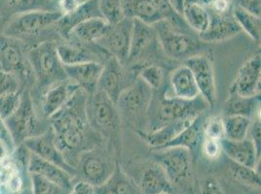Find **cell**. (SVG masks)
Wrapping results in <instances>:
<instances>
[{
	"label": "cell",
	"instance_id": "1",
	"mask_svg": "<svg viewBox=\"0 0 261 194\" xmlns=\"http://www.w3.org/2000/svg\"><path fill=\"white\" fill-rule=\"evenodd\" d=\"M87 97L85 91L79 89L63 108L50 118L56 144L65 157L66 153L80 154L98 145L99 136L88 122Z\"/></svg>",
	"mask_w": 261,
	"mask_h": 194
},
{
	"label": "cell",
	"instance_id": "2",
	"mask_svg": "<svg viewBox=\"0 0 261 194\" xmlns=\"http://www.w3.org/2000/svg\"><path fill=\"white\" fill-rule=\"evenodd\" d=\"M207 104L201 96L194 100H182L153 91L152 99L147 112L146 130L142 132H151L178 119H193L203 114Z\"/></svg>",
	"mask_w": 261,
	"mask_h": 194
},
{
	"label": "cell",
	"instance_id": "3",
	"mask_svg": "<svg viewBox=\"0 0 261 194\" xmlns=\"http://www.w3.org/2000/svg\"><path fill=\"white\" fill-rule=\"evenodd\" d=\"M86 116L91 128L110 142L119 139L121 118L116 104L103 92L96 90L86 101Z\"/></svg>",
	"mask_w": 261,
	"mask_h": 194
},
{
	"label": "cell",
	"instance_id": "4",
	"mask_svg": "<svg viewBox=\"0 0 261 194\" xmlns=\"http://www.w3.org/2000/svg\"><path fill=\"white\" fill-rule=\"evenodd\" d=\"M153 90L138 77L123 90L116 106L120 118L127 119L133 126L141 131V125L147 122V112L152 99Z\"/></svg>",
	"mask_w": 261,
	"mask_h": 194
},
{
	"label": "cell",
	"instance_id": "5",
	"mask_svg": "<svg viewBox=\"0 0 261 194\" xmlns=\"http://www.w3.org/2000/svg\"><path fill=\"white\" fill-rule=\"evenodd\" d=\"M36 81L43 86L66 80L64 65L57 54V45L53 42L37 44L28 52Z\"/></svg>",
	"mask_w": 261,
	"mask_h": 194
},
{
	"label": "cell",
	"instance_id": "6",
	"mask_svg": "<svg viewBox=\"0 0 261 194\" xmlns=\"http://www.w3.org/2000/svg\"><path fill=\"white\" fill-rule=\"evenodd\" d=\"M63 13L58 10H35L18 14L6 26L3 34L19 39H33L50 26L57 24L62 19Z\"/></svg>",
	"mask_w": 261,
	"mask_h": 194
},
{
	"label": "cell",
	"instance_id": "7",
	"mask_svg": "<svg viewBox=\"0 0 261 194\" xmlns=\"http://www.w3.org/2000/svg\"><path fill=\"white\" fill-rule=\"evenodd\" d=\"M158 41L164 54L176 60H186L194 55L201 54L200 43L190 33L180 31L172 26L167 21L153 24Z\"/></svg>",
	"mask_w": 261,
	"mask_h": 194
},
{
	"label": "cell",
	"instance_id": "8",
	"mask_svg": "<svg viewBox=\"0 0 261 194\" xmlns=\"http://www.w3.org/2000/svg\"><path fill=\"white\" fill-rule=\"evenodd\" d=\"M0 68L17 76L21 84L36 82L23 42L4 34L0 35Z\"/></svg>",
	"mask_w": 261,
	"mask_h": 194
},
{
	"label": "cell",
	"instance_id": "9",
	"mask_svg": "<svg viewBox=\"0 0 261 194\" xmlns=\"http://www.w3.org/2000/svg\"><path fill=\"white\" fill-rule=\"evenodd\" d=\"M4 121L15 147L22 145L27 139L44 133L40 130V121L34 109L33 97L28 90L22 93L19 108Z\"/></svg>",
	"mask_w": 261,
	"mask_h": 194
},
{
	"label": "cell",
	"instance_id": "10",
	"mask_svg": "<svg viewBox=\"0 0 261 194\" xmlns=\"http://www.w3.org/2000/svg\"><path fill=\"white\" fill-rule=\"evenodd\" d=\"M154 160L163 168L169 180L175 185L186 183L192 177L191 151L180 147L154 150Z\"/></svg>",
	"mask_w": 261,
	"mask_h": 194
},
{
	"label": "cell",
	"instance_id": "11",
	"mask_svg": "<svg viewBox=\"0 0 261 194\" xmlns=\"http://www.w3.org/2000/svg\"><path fill=\"white\" fill-rule=\"evenodd\" d=\"M78 167L77 174L80 173L82 180L95 187L108 183L116 169L108 153L98 151L97 147L79 154Z\"/></svg>",
	"mask_w": 261,
	"mask_h": 194
},
{
	"label": "cell",
	"instance_id": "12",
	"mask_svg": "<svg viewBox=\"0 0 261 194\" xmlns=\"http://www.w3.org/2000/svg\"><path fill=\"white\" fill-rule=\"evenodd\" d=\"M134 20L124 18L122 21L111 24L109 30L98 40L96 45L109 56L115 57L122 64L128 60Z\"/></svg>",
	"mask_w": 261,
	"mask_h": 194
},
{
	"label": "cell",
	"instance_id": "13",
	"mask_svg": "<svg viewBox=\"0 0 261 194\" xmlns=\"http://www.w3.org/2000/svg\"><path fill=\"white\" fill-rule=\"evenodd\" d=\"M158 49L161 50L154 26L134 20L130 52L127 62L137 63L150 60Z\"/></svg>",
	"mask_w": 261,
	"mask_h": 194
},
{
	"label": "cell",
	"instance_id": "14",
	"mask_svg": "<svg viewBox=\"0 0 261 194\" xmlns=\"http://www.w3.org/2000/svg\"><path fill=\"white\" fill-rule=\"evenodd\" d=\"M135 80L130 81V76L125 69L124 64H122L115 57L109 56L102 66L97 90L103 92L116 104L120 94Z\"/></svg>",
	"mask_w": 261,
	"mask_h": 194
},
{
	"label": "cell",
	"instance_id": "15",
	"mask_svg": "<svg viewBox=\"0 0 261 194\" xmlns=\"http://www.w3.org/2000/svg\"><path fill=\"white\" fill-rule=\"evenodd\" d=\"M132 180L142 194L175 193V186L155 160L144 162Z\"/></svg>",
	"mask_w": 261,
	"mask_h": 194
},
{
	"label": "cell",
	"instance_id": "16",
	"mask_svg": "<svg viewBox=\"0 0 261 194\" xmlns=\"http://www.w3.org/2000/svg\"><path fill=\"white\" fill-rule=\"evenodd\" d=\"M22 145L36 156L61 167L72 177L77 175L76 169L66 161L64 153L58 148L51 128L42 134L27 139Z\"/></svg>",
	"mask_w": 261,
	"mask_h": 194
},
{
	"label": "cell",
	"instance_id": "17",
	"mask_svg": "<svg viewBox=\"0 0 261 194\" xmlns=\"http://www.w3.org/2000/svg\"><path fill=\"white\" fill-rule=\"evenodd\" d=\"M193 73L200 96L207 106L214 107L217 102V86L214 66L205 54H197L185 60V63Z\"/></svg>",
	"mask_w": 261,
	"mask_h": 194
},
{
	"label": "cell",
	"instance_id": "18",
	"mask_svg": "<svg viewBox=\"0 0 261 194\" xmlns=\"http://www.w3.org/2000/svg\"><path fill=\"white\" fill-rule=\"evenodd\" d=\"M260 53L252 55L241 66L230 87V93L239 96L252 97L260 94Z\"/></svg>",
	"mask_w": 261,
	"mask_h": 194
},
{
	"label": "cell",
	"instance_id": "19",
	"mask_svg": "<svg viewBox=\"0 0 261 194\" xmlns=\"http://www.w3.org/2000/svg\"><path fill=\"white\" fill-rule=\"evenodd\" d=\"M79 86L68 79L48 86L42 97V114L50 119L65 106L79 90Z\"/></svg>",
	"mask_w": 261,
	"mask_h": 194
},
{
	"label": "cell",
	"instance_id": "20",
	"mask_svg": "<svg viewBox=\"0 0 261 194\" xmlns=\"http://www.w3.org/2000/svg\"><path fill=\"white\" fill-rule=\"evenodd\" d=\"M102 66L103 63L98 61H88L80 64L64 65V69L67 79L89 95L98 88Z\"/></svg>",
	"mask_w": 261,
	"mask_h": 194
},
{
	"label": "cell",
	"instance_id": "21",
	"mask_svg": "<svg viewBox=\"0 0 261 194\" xmlns=\"http://www.w3.org/2000/svg\"><path fill=\"white\" fill-rule=\"evenodd\" d=\"M28 172L37 175L46 181L54 183L64 191L68 192L72 186L73 177L70 174L53 163L36 156L32 152L28 163Z\"/></svg>",
	"mask_w": 261,
	"mask_h": 194
},
{
	"label": "cell",
	"instance_id": "22",
	"mask_svg": "<svg viewBox=\"0 0 261 194\" xmlns=\"http://www.w3.org/2000/svg\"><path fill=\"white\" fill-rule=\"evenodd\" d=\"M221 150L230 160L236 164L250 168H257L260 162V154L254 144L249 138L240 141L222 139L220 141Z\"/></svg>",
	"mask_w": 261,
	"mask_h": 194
},
{
	"label": "cell",
	"instance_id": "23",
	"mask_svg": "<svg viewBox=\"0 0 261 194\" xmlns=\"http://www.w3.org/2000/svg\"><path fill=\"white\" fill-rule=\"evenodd\" d=\"M211 23L205 33L198 35L203 43H218L230 39L241 33V28L231 14L225 16L210 15Z\"/></svg>",
	"mask_w": 261,
	"mask_h": 194
},
{
	"label": "cell",
	"instance_id": "24",
	"mask_svg": "<svg viewBox=\"0 0 261 194\" xmlns=\"http://www.w3.org/2000/svg\"><path fill=\"white\" fill-rule=\"evenodd\" d=\"M170 85L173 96L182 100H194L200 96L195 78L185 64L175 68L170 76Z\"/></svg>",
	"mask_w": 261,
	"mask_h": 194
},
{
	"label": "cell",
	"instance_id": "25",
	"mask_svg": "<svg viewBox=\"0 0 261 194\" xmlns=\"http://www.w3.org/2000/svg\"><path fill=\"white\" fill-rule=\"evenodd\" d=\"M195 118L174 120L159 130L151 132L140 131L138 134L152 149V151L158 150L176 137Z\"/></svg>",
	"mask_w": 261,
	"mask_h": 194
},
{
	"label": "cell",
	"instance_id": "26",
	"mask_svg": "<svg viewBox=\"0 0 261 194\" xmlns=\"http://www.w3.org/2000/svg\"><path fill=\"white\" fill-rule=\"evenodd\" d=\"M93 18H101L98 0H87L80 3L73 11L64 15L57 24L62 34L67 37L68 33L78 23Z\"/></svg>",
	"mask_w": 261,
	"mask_h": 194
},
{
	"label": "cell",
	"instance_id": "27",
	"mask_svg": "<svg viewBox=\"0 0 261 194\" xmlns=\"http://www.w3.org/2000/svg\"><path fill=\"white\" fill-rule=\"evenodd\" d=\"M109 22L102 18H93L75 25L67 37L84 44H96L109 30Z\"/></svg>",
	"mask_w": 261,
	"mask_h": 194
},
{
	"label": "cell",
	"instance_id": "28",
	"mask_svg": "<svg viewBox=\"0 0 261 194\" xmlns=\"http://www.w3.org/2000/svg\"><path fill=\"white\" fill-rule=\"evenodd\" d=\"M223 116H243L253 119L260 115V94L256 96H239L235 93H230V96L223 105Z\"/></svg>",
	"mask_w": 261,
	"mask_h": 194
},
{
	"label": "cell",
	"instance_id": "29",
	"mask_svg": "<svg viewBox=\"0 0 261 194\" xmlns=\"http://www.w3.org/2000/svg\"><path fill=\"white\" fill-rule=\"evenodd\" d=\"M205 119H206L204 118L203 114L197 116L176 137H174L173 140L166 144L160 149L170 147H180L190 151H193L203 138V126Z\"/></svg>",
	"mask_w": 261,
	"mask_h": 194
},
{
	"label": "cell",
	"instance_id": "30",
	"mask_svg": "<svg viewBox=\"0 0 261 194\" xmlns=\"http://www.w3.org/2000/svg\"><path fill=\"white\" fill-rule=\"evenodd\" d=\"M124 16L153 25L163 21V17L147 0H122Z\"/></svg>",
	"mask_w": 261,
	"mask_h": 194
},
{
	"label": "cell",
	"instance_id": "31",
	"mask_svg": "<svg viewBox=\"0 0 261 194\" xmlns=\"http://www.w3.org/2000/svg\"><path fill=\"white\" fill-rule=\"evenodd\" d=\"M57 54L63 65H75L88 61H98V54L91 48L83 45L59 44Z\"/></svg>",
	"mask_w": 261,
	"mask_h": 194
},
{
	"label": "cell",
	"instance_id": "32",
	"mask_svg": "<svg viewBox=\"0 0 261 194\" xmlns=\"http://www.w3.org/2000/svg\"><path fill=\"white\" fill-rule=\"evenodd\" d=\"M182 18L189 28L198 35L205 33L211 23V17L207 8L200 3L186 5L182 13Z\"/></svg>",
	"mask_w": 261,
	"mask_h": 194
},
{
	"label": "cell",
	"instance_id": "33",
	"mask_svg": "<svg viewBox=\"0 0 261 194\" xmlns=\"http://www.w3.org/2000/svg\"><path fill=\"white\" fill-rule=\"evenodd\" d=\"M232 16L241 28L254 42H260V17L242 9L233 3Z\"/></svg>",
	"mask_w": 261,
	"mask_h": 194
},
{
	"label": "cell",
	"instance_id": "34",
	"mask_svg": "<svg viewBox=\"0 0 261 194\" xmlns=\"http://www.w3.org/2000/svg\"><path fill=\"white\" fill-rule=\"evenodd\" d=\"M225 139L240 141L248 138L252 119L243 116L222 117Z\"/></svg>",
	"mask_w": 261,
	"mask_h": 194
},
{
	"label": "cell",
	"instance_id": "35",
	"mask_svg": "<svg viewBox=\"0 0 261 194\" xmlns=\"http://www.w3.org/2000/svg\"><path fill=\"white\" fill-rule=\"evenodd\" d=\"M230 172L238 183L253 188L260 187V172L258 171V168H250L232 162L230 165Z\"/></svg>",
	"mask_w": 261,
	"mask_h": 194
},
{
	"label": "cell",
	"instance_id": "36",
	"mask_svg": "<svg viewBox=\"0 0 261 194\" xmlns=\"http://www.w3.org/2000/svg\"><path fill=\"white\" fill-rule=\"evenodd\" d=\"M137 77L146 86H149L153 91L160 90L165 82V72L160 65H145L140 70Z\"/></svg>",
	"mask_w": 261,
	"mask_h": 194
},
{
	"label": "cell",
	"instance_id": "37",
	"mask_svg": "<svg viewBox=\"0 0 261 194\" xmlns=\"http://www.w3.org/2000/svg\"><path fill=\"white\" fill-rule=\"evenodd\" d=\"M98 9L101 18L110 25L119 22L125 18L122 0H98Z\"/></svg>",
	"mask_w": 261,
	"mask_h": 194
},
{
	"label": "cell",
	"instance_id": "38",
	"mask_svg": "<svg viewBox=\"0 0 261 194\" xmlns=\"http://www.w3.org/2000/svg\"><path fill=\"white\" fill-rule=\"evenodd\" d=\"M109 183L116 194H142L133 180L117 167Z\"/></svg>",
	"mask_w": 261,
	"mask_h": 194
},
{
	"label": "cell",
	"instance_id": "39",
	"mask_svg": "<svg viewBox=\"0 0 261 194\" xmlns=\"http://www.w3.org/2000/svg\"><path fill=\"white\" fill-rule=\"evenodd\" d=\"M7 6L18 14L35 10H56L52 3L46 0H7Z\"/></svg>",
	"mask_w": 261,
	"mask_h": 194
},
{
	"label": "cell",
	"instance_id": "40",
	"mask_svg": "<svg viewBox=\"0 0 261 194\" xmlns=\"http://www.w3.org/2000/svg\"><path fill=\"white\" fill-rule=\"evenodd\" d=\"M203 138L221 141L225 138L222 117L215 116L205 119L203 126Z\"/></svg>",
	"mask_w": 261,
	"mask_h": 194
},
{
	"label": "cell",
	"instance_id": "41",
	"mask_svg": "<svg viewBox=\"0 0 261 194\" xmlns=\"http://www.w3.org/2000/svg\"><path fill=\"white\" fill-rule=\"evenodd\" d=\"M22 91H17L0 97V117L7 119L19 108L22 101Z\"/></svg>",
	"mask_w": 261,
	"mask_h": 194
},
{
	"label": "cell",
	"instance_id": "42",
	"mask_svg": "<svg viewBox=\"0 0 261 194\" xmlns=\"http://www.w3.org/2000/svg\"><path fill=\"white\" fill-rule=\"evenodd\" d=\"M21 81L15 74L0 70V97L20 91Z\"/></svg>",
	"mask_w": 261,
	"mask_h": 194
},
{
	"label": "cell",
	"instance_id": "43",
	"mask_svg": "<svg viewBox=\"0 0 261 194\" xmlns=\"http://www.w3.org/2000/svg\"><path fill=\"white\" fill-rule=\"evenodd\" d=\"M31 175L33 194H64V190L37 175Z\"/></svg>",
	"mask_w": 261,
	"mask_h": 194
},
{
	"label": "cell",
	"instance_id": "44",
	"mask_svg": "<svg viewBox=\"0 0 261 194\" xmlns=\"http://www.w3.org/2000/svg\"><path fill=\"white\" fill-rule=\"evenodd\" d=\"M147 1L152 5L154 9L158 12L166 21H173L176 17L180 16L173 10L169 0H147Z\"/></svg>",
	"mask_w": 261,
	"mask_h": 194
},
{
	"label": "cell",
	"instance_id": "45",
	"mask_svg": "<svg viewBox=\"0 0 261 194\" xmlns=\"http://www.w3.org/2000/svg\"><path fill=\"white\" fill-rule=\"evenodd\" d=\"M233 7V1L231 0H214L207 10L210 15L215 16H225L231 14Z\"/></svg>",
	"mask_w": 261,
	"mask_h": 194
},
{
	"label": "cell",
	"instance_id": "46",
	"mask_svg": "<svg viewBox=\"0 0 261 194\" xmlns=\"http://www.w3.org/2000/svg\"><path fill=\"white\" fill-rule=\"evenodd\" d=\"M202 150H203L204 155L207 157V159H212V160L217 159L220 152L222 151L220 141L203 138Z\"/></svg>",
	"mask_w": 261,
	"mask_h": 194
},
{
	"label": "cell",
	"instance_id": "47",
	"mask_svg": "<svg viewBox=\"0 0 261 194\" xmlns=\"http://www.w3.org/2000/svg\"><path fill=\"white\" fill-rule=\"evenodd\" d=\"M260 115L255 116L252 120H251V124H250V130L248 133V138L250 140L252 141V143L254 144L256 150L258 151V153L260 154L261 151V124H260Z\"/></svg>",
	"mask_w": 261,
	"mask_h": 194
},
{
	"label": "cell",
	"instance_id": "48",
	"mask_svg": "<svg viewBox=\"0 0 261 194\" xmlns=\"http://www.w3.org/2000/svg\"><path fill=\"white\" fill-rule=\"evenodd\" d=\"M234 4L246 11L260 17L261 0H234Z\"/></svg>",
	"mask_w": 261,
	"mask_h": 194
},
{
	"label": "cell",
	"instance_id": "49",
	"mask_svg": "<svg viewBox=\"0 0 261 194\" xmlns=\"http://www.w3.org/2000/svg\"><path fill=\"white\" fill-rule=\"evenodd\" d=\"M56 10L66 15L73 11L77 6L80 4L78 0H51Z\"/></svg>",
	"mask_w": 261,
	"mask_h": 194
},
{
	"label": "cell",
	"instance_id": "50",
	"mask_svg": "<svg viewBox=\"0 0 261 194\" xmlns=\"http://www.w3.org/2000/svg\"><path fill=\"white\" fill-rule=\"evenodd\" d=\"M68 194H97V189L94 185L83 180L75 183H72Z\"/></svg>",
	"mask_w": 261,
	"mask_h": 194
},
{
	"label": "cell",
	"instance_id": "51",
	"mask_svg": "<svg viewBox=\"0 0 261 194\" xmlns=\"http://www.w3.org/2000/svg\"><path fill=\"white\" fill-rule=\"evenodd\" d=\"M201 194H224L222 188L215 178H207L201 186Z\"/></svg>",
	"mask_w": 261,
	"mask_h": 194
},
{
	"label": "cell",
	"instance_id": "52",
	"mask_svg": "<svg viewBox=\"0 0 261 194\" xmlns=\"http://www.w3.org/2000/svg\"><path fill=\"white\" fill-rule=\"evenodd\" d=\"M15 151L6 142L0 139V165L10 160L12 153Z\"/></svg>",
	"mask_w": 261,
	"mask_h": 194
},
{
	"label": "cell",
	"instance_id": "53",
	"mask_svg": "<svg viewBox=\"0 0 261 194\" xmlns=\"http://www.w3.org/2000/svg\"><path fill=\"white\" fill-rule=\"evenodd\" d=\"M0 139L5 141L14 150L16 149V147H15V145L13 143V140H12L10 132H9V130L7 128L6 124H5L4 119H2L1 117H0Z\"/></svg>",
	"mask_w": 261,
	"mask_h": 194
},
{
	"label": "cell",
	"instance_id": "54",
	"mask_svg": "<svg viewBox=\"0 0 261 194\" xmlns=\"http://www.w3.org/2000/svg\"><path fill=\"white\" fill-rule=\"evenodd\" d=\"M171 7L173 8L176 14L182 16L184 9H185V0H169Z\"/></svg>",
	"mask_w": 261,
	"mask_h": 194
},
{
	"label": "cell",
	"instance_id": "55",
	"mask_svg": "<svg viewBox=\"0 0 261 194\" xmlns=\"http://www.w3.org/2000/svg\"><path fill=\"white\" fill-rule=\"evenodd\" d=\"M96 189H97V194H116L109 182L101 186L96 187Z\"/></svg>",
	"mask_w": 261,
	"mask_h": 194
},
{
	"label": "cell",
	"instance_id": "56",
	"mask_svg": "<svg viewBox=\"0 0 261 194\" xmlns=\"http://www.w3.org/2000/svg\"><path fill=\"white\" fill-rule=\"evenodd\" d=\"M213 1H214V0H198V2H199L201 5L205 6L206 8H207V6H210V5L212 4Z\"/></svg>",
	"mask_w": 261,
	"mask_h": 194
},
{
	"label": "cell",
	"instance_id": "57",
	"mask_svg": "<svg viewBox=\"0 0 261 194\" xmlns=\"http://www.w3.org/2000/svg\"><path fill=\"white\" fill-rule=\"evenodd\" d=\"M79 1V3H82V2H84V1H87V0H78Z\"/></svg>",
	"mask_w": 261,
	"mask_h": 194
},
{
	"label": "cell",
	"instance_id": "58",
	"mask_svg": "<svg viewBox=\"0 0 261 194\" xmlns=\"http://www.w3.org/2000/svg\"><path fill=\"white\" fill-rule=\"evenodd\" d=\"M162 194H175V193H162Z\"/></svg>",
	"mask_w": 261,
	"mask_h": 194
},
{
	"label": "cell",
	"instance_id": "59",
	"mask_svg": "<svg viewBox=\"0 0 261 194\" xmlns=\"http://www.w3.org/2000/svg\"><path fill=\"white\" fill-rule=\"evenodd\" d=\"M231 1H234V0H231Z\"/></svg>",
	"mask_w": 261,
	"mask_h": 194
},
{
	"label": "cell",
	"instance_id": "60",
	"mask_svg": "<svg viewBox=\"0 0 261 194\" xmlns=\"http://www.w3.org/2000/svg\"><path fill=\"white\" fill-rule=\"evenodd\" d=\"M0 70H1V68H0Z\"/></svg>",
	"mask_w": 261,
	"mask_h": 194
}]
</instances>
